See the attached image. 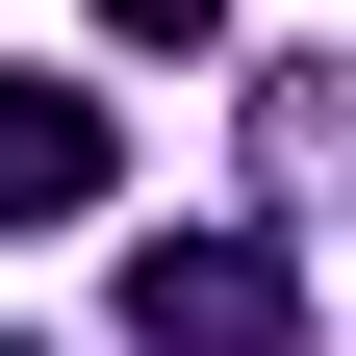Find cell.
<instances>
[{"mask_svg": "<svg viewBox=\"0 0 356 356\" xmlns=\"http://www.w3.org/2000/svg\"><path fill=\"white\" fill-rule=\"evenodd\" d=\"M280 331H305L280 229H153L127 254V356H280Z\"/></svg>", "mask_w": 356, "mask_h": 356, "instance_id": "obj_1", "label": "cell"}, {"mask_svg": "<svg viewBox=\"0 0 356 356\" xmlns=\"http://www.w3.org/2000/svg\"><path fill=\"white\" fill-rule=\"evenodd\" d=\"M254 204H356V51H254Z\"/></svg>", "mask_w": 356, "mask_h": 356, "instance_id": "obj_2", "label": "cell"}, {"mask_svg": "<svg viewBox=\"0 0 356 356\" xmlns=\"http://www.w3.org/2000/svg\"><path fill=\"white\" fill-rule=\"evenodd\" d=\"M102 102H76V76H0V229H76V204H102Z\"/></svg>", "mask_w": 356, "mask_h": 356, "instance_id": "obj_3", "label": "cell"}, {"mask_svg": "<svg viewBox=\"0 0 356 356\" xmlns=\"http://www.w3.org/2000/svg\"><path fill=\"white\" fill-rule=\"evenodd\" d=\"M0 356H26V331H0Z\"/></svg>", "mask_w": 356, "mask_h": 356, "instance_id": "obj_4", "label": "cell"}]
</instances>
